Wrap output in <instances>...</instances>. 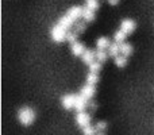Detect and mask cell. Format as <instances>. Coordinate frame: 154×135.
Listing matches in <instances>:
<instances>
[{
    "instance_id": "obj_27",
    "label": "cell",
    "mask_w": 154,
    "mask_h": 135,
    "mask_svg": "<svg viewBox=\"0 0 154 135\" xmlns=\"http://www.w3.org/2000/svg\"><path fill=\"white\" fill-rule=\"evenodd\" d=\"M107 2H108L109 5H116L119 3V0H107Z\"/></svg>"
},
{
    "instance_id": "obj_13",
    "label": "cell",
    "mask_w": 154,
    "mask_h": 135,
    "mask_svg": "<svg viewBox=\"0 0 154 135\" xmlns=\"http://www.w3.org/2000/svg\"><path fill=\"white\" fill-rule=\"evenodd\" d=\"M81 18L84 19L85 22H92L93 19H95V11H92L88 7H84L82 8V16Z\"/></svg>"
},
{
    "instance_id": "obj_2",
    "label": "cell",
    "mask_w": 154,
    "mask_h": 135,
    "mask_svg": "<svg viewBox=\"0 0 154 135\" xmlns=\"http://www.w3.org/2000/svg\"><path fill=\"white\" fill-rule=\"evenodd\" d=\"M66 32L68 30L65 27H62L61 24L57 23L53 29L50 30V35H51V39L56 41V42H64L66 39Z\"/></svg>"
},
{
    "instance_id": "obj_8",
    "label": "cell",
    "mask_w": 154,
    "mask_h": 135,
    "mask_svg": "<svg viewBox=\"0 0 154 135\" xmlns=\"http://www.w3.org/2000/svg\"><path fill=\"white\" fill-rule=\"evenodd\" d=\"M95 58H96V51L91 50V49H85L84 53L81 54L82 62H84V64H87V65H89L91 62L95 61Z\"/></svg>"
},
{
    "instance_id": "obj_15",
    "label": "cell",
    "mask_w": 154,
    "mask_h": 135,
    "mask_svg": "<svg viewBox=\"0 0 154 135\" xmlns=\"http://www.w3.org/2000/svg\"><path fill=\"white\" fill-rule=\"evenodd\" d=\"M120 54H123V56L128 57L133 54V46L130 45V43H126V42H122L120 43Z\"/></svg>"
},
{
    "instance_id": "obj_3",
    "label": "cell",
    "mask_w": 154,
    "mask_h": 135,
    "mask_svg": "<svg viewBox=\"0 0 154 135\" xmlns=\"http://www.w3.org/2000/svg\"><path fill=\"white\" fill-rule=\"evenodd\" d=\"M76 100H77V95H75V93H69V95H64L61 97V104L64 108L72 109V108H75Z\"/></svg>"
},
{
    "instance_id": "obj_11",
    "label": "cell",
    "mask_w": 154,
    "mask_h": 135,
    "mask_svg": "<svg viewBox=\"0 0 154 135\" xmlns=\"http://www.w3.org/2000/svg\"><path fill=\"white\" fill-rule=\"evenodd\" d=\"M75 23H76V22L73 20V19L70 18V16L68 15V14H65V15L62 16V18H60V20H58V24H61V26H62V27H65L66 30H69Z\"/></svg>"
},
{
    "instance_id": "obj_10",
    "label": "cell",
    "mask_w": 154,
    "mask_h": 135,
    "mask_svg": "<svg viewBox=\"0 0 154 135\" xmlns=\"http://www.w3.org/2000/svg\"><path fill=\"white\" fill-rule=\"evenodd\" d=\"M88 107V100L85 97H82L81 95H77V100L75 104V109L77 112L80 111H85V108Z\"/></svg>"
},
{
    "instance_id": "obj_18",
    "label": "cell",
    "mask_w": 154,
    "mask_h": 135,
    "mask_svg": "<svg viewBox=\"0 0 154 135\" xmlns=\"http://www.w3.org/2000/svg\"><path fill=\"white\" fill-rule=\"evenodd\" d=\"M126 32L123 31V30H118V31H115V34H114V41L115 42H118V43H122V42H125V39H126Z\"/></svg>"
},
{
    "instance_id": "obj_26",
    "label": "cell",
    "mask_w": 154,
    "mask_h": 135,
    "mask_svg": "<svg viewBox=\"0 0 154 135\" xmlns=\"http://www.w3.org/2000/svg\"><path fill=\"white\" fill-rule=\"evenodd\" d=\"M88 108H89L91 111H96V109H97V104H96L95 101L91 99V100L88 101Z\"/></svg>"
},
{
    "instance_id": "obj_25",
    "label": "cell",
    "mask_w": 154,
    "mask_h": 135,
    "mask_svg": "<svg viewBox=\"0 0 154 135\" xmlns=\"http://www.w3.org/2000/svg\"><path fill=\"white\" fill-rule=\"evenodd\" d=\"M95 128H96V133H104V130L107 128V123L106 122H97L95 124Z\"/></svg>"
},
{
    "instance_id": "obj_19",
    "label": "cell",
    "mask_w": 154,
    "mask_h": 135,
    "mask_svg": "<svg viewBox=\"0 0 154 135\" xmlns=\"http://www.w3.org/2000/svg\"><path fill=\"white\" fill-rule=\"evenodd\" d=\"M108 51H106V50H103V49H97L96 50V60L97 61H100V62H104L107 58H108Z\"/></svg>"
},
{
    "instance_id": "obj_24",
    "label": "cell",
    "mask_w": 154,
    "mask_h": 135,
    "mask_svg": "<svg viewBox=\"0 0 154 135\" xmlns=\"http://www.w3.org/2000/svg\"><path fill=\"white\" fill-rule=\"evenodd\" d=\"M85 7L91 8L92 11H96L99 8V3H97V0H87V5Z\"/></svg>"
},
{
    "instance_id": "obj_9",
    "label": "cell",
    "mask_w": 154,
    "mask_h": 135,
    "mask_svg": "<svg viewBox=\"0 0 154 135\" xmlns=\"http://www.w3.org/2000/svg\"><path fill=\"white\" fill-rule=\"evenodd\" d=\"M70 50H72V53L75 54L76 57H81V54L84 53L85 48H84V45H82L81 42H79V41H75V42L70 43Z\"/></svg>"
},
{
    "instance_id": "obj_20",
    "label": "cell",
    "mask_w": 154,
    "mask_h": 135,
    "mask_svg": "<svg viewBox=\"0 0 154 135\" xmlns=\"http://www.w3.org/2000/svg\"><path fill=\"white\" fill-rule=\"evenodd\" d=\"M87 23H88V22H85L84 19H82V22L77 20L76 23H75V29H73V30H75V31H77V32L80 34V32H82V31L85 30V27H87Z\"/></svg>"
},
{
    "instance_id": "obj_21",
    "label": "cell",
    "mask_w": 154,
    "mask_h": 135,
    "mask_svg": "<svg viewBox=\"0 0 154 135\" xmlns=\"http://www.w3.org/2000/svg\"><path fill=\"white\" fill-rule=\"evenodd\" d=\"M77 35H79V32L75 31V30H68V32H66V41L68 42H75V41H77Z\"/></svg>"
},
{
    "instance_id": "obj_22",
    "label": "cell",
    "mask_w": 154,
    "mask_h": 135,
    "mask_svg": "<svg viewBox=\"0 0 154 135\" xmlns=\"http://www.w3.org/2000/svg\"><path fill=\"white\" fill-rule=\"evenodd\" d=\"M88 66H89L91 72H96V73H99V70L101 69V62L100 61H93V62H91Z\"/></svg>"
},
{
    "instance_id": "obj_1",
    "label": "cell",
    "mask_w": 154,
    "mask_h": 135,
    "mask_svg": "<svg viewBox=\"0 0 154 135\" xmlns=\"http://www.w3.org/2000/svg\"><path fill=\"white\" fill-rule=\"evenodd\" d=\"M18 119L23 126H30L35 120V111L30 107H22L18 111Z\"/></svg>"
},
{
    "instance_id": "obj_6",
    "label": "cell",
    "mask_w": 154,
    "mask_h": 135,
    "mask_svg": "<svg viewBox=\"0 0 154 135\" xmlns=\"http://www.w3.org/2000/svg\"><path fill=\"white\" fill-rule=\"evenodd\" d=\"M80 95H81L82 97H85L88 101H89L93 97V95H95V85L85 84L84 87L81 88V91H80Z\"/></svg>"
},
{
    "instance_id": "obj_4",
    "label": "cell",
    "mask_w": 154,
    "mask_h": 135,
    "mask_svg": "<svg viewBox=\"0 0 154 135\" xmlns=\"http://www.w3.org/2000/svg\"><path fill=\"white\" fill-rule=\"evenodd\" d=\"M76 123L80 126V127H85V126H88L91 123V115L87 114L85 111H80L77 112L76 115Z\"/></svg>"
},
{
    "instance_id": "obj_14",
    "label": "cell",
    "mask_w": 154,
    "mask_h": 135,
    "mask_svg": "<svg viewBox=\"0 0 154 135\" xmlns=\"http://www.w3.org/2000/svg\"><path fill=\"white\" fill-rule=\"evenodd\" d=\"M108 54L111 57H116V56H119L120 54V43H118V42H114V43H111V45L108 46Z\"/></svg>"
},
{
    "instance_id": "obj_23",
    "label": "cell",
    "mask_w": 154,
    "mask_h": 135,
    "mask_svg": "<svg viewBox=\"0 0 154 135\" xmlns=\"http://www.w3.org/2000/svg\"><path fill=\"white\" fill-rule=\"evenodd\" d=\"M95 133H96V128H95V126H91V124H88V126H85V127H82V134L92 135V134H95Z\"/></svg>"
},
{
    "instance_id": "obj_17",
    "label": "cell",
    "mask_w": 154,
    "mask_h": 135,
    "mask_svg": "<svg viewBox=\"0 0 154 135\" xmlns=\"http://www.w3.org/2000/svg\"><path fill=\"white\" fill-rule=\"evenodd\" d=\"M99 81V76L96 72H91L87 74V84H91V85H96Z\"/></svg>"
},
{
    "instance_id": "obj_5",
    "label": "cell",
    "mask_w": 154,
    "mask_h": 135,
    "mask_svg": "<svg viewBox=\"0 0 154 135\" xmlns=\"http://www.w3.org/2000/svg\"><path fill=\"white\" fill-rule=\"evenodd\" d=\"M135 29H137V24L133 19H123L120 22V30H123L126 34H131Z\"/></svg>"
},
{
    "instance_id": "obj_16",
    "label": "cell",
    "mask_w": 154,
    "mask_h": 135,
    "mask_svg": "<svg viewBox=\"0 0 154 135\" xmlns=\"http://www.w3.org/2000/svg\"><path fill=\"white\" fill-rule=\"evenodd\" d=\"M114 61L118 68H125L126 64H127V57L123 56V54H119V56H116L114 58Z\"/></svg>"
},
{
    "instance_id": "obj_7",
    "label": "cell",
    "mask_w": 154,
    "mask_h": 135,
    "mask_svg": "<svg viewBox=\"0 0 154 135\" xmlns=\"http://www.w3.org/2000/svg\"><path fill=\"white\" fill-rule=\"evenodd\" d=\"M66 14H68V15H69L75 22H77V20H79V19L82 16V7H80V5H73V7H70L69 10L66 11Z\"/></svg>"
},
{
    "instance_id": "obj_12",
    "label": "cell",
    "mask_w": 154,
    "mask_h": 135,
    "mask_svg": "<svg viewBox=\"0 0 154 135\" xmlns=\"http://www.w3.org/2000/svg\"><path fill=\"white\" fill-rule=\"evenodd\" d=\"M111 45V42H109V39L107 37H100L96 39V48L97 49H103V50H106V49H108V46Z\"/></svg>"
}]
</instances>
